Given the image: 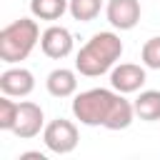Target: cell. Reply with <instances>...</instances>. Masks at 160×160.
Segmentation results:
<instances>
[{
	"mask_svg": "<svg viewBox=\"0 0 160 160\" xmlns=\"http://www.w3.org/2000/svg\"><path fill=\"white\" fill-rule=\"evenodd\" d=\"M72 115L80 125L105 130H125L138 118L135 105L115 88H90L78 92L72 98Z\"/></svg>",
	"mask_w": 160,
	"mask_h": 160,
	"instance_id": "obj_1",
	"label": "cell"
},
{
	"mask_svg": "<svg viewBox=\"0 0 160 160\" xmlns=\"http://www.w3.org/2000/svg\"><path fill=\"white\" fill-rule=\"evenodd\" d=\"M122 55V40L112 30L95 32L75 55V70L85 78H100L110 72Z\"/></svg>",
	"mask_w": 160,
	"mask_h": 160,
	"instance_id": "obj_2",
	"label": "cell"
},
{
	"mask_svg": "<svg viewBox=\"0 0 160 160\" xmlns=\"http://www.w3.org/2000/svg\"><path fill=\"white\" fill-rule=\"evenodd\" d=\"M40 25L38 18H20L12 20L10 25H5L0 30V60L8 65H18L22 62L35 45L40 42Z\"/></svg>",
	"mask_w": 160,
	"mask_h": 160,
	"instance_id": "obj_3",
	"label": "cell"
},
{
	"mask_svg": "<svg viewBox=\"0 0 160 160\" xmlns=\"http://www.w3.org/2000/svg\"><path fill=\"white\" fill-rule=\"evenodd\" d=\"M42 142L50 152L55 155H68L78 148L80 142V132H78V125L72 120H65V118H55L45 125L42 130Z\"/></svg>",
	"mask_w": 160,
	"mask_h": 160,
	"instance_id": "obj_4",
	"label": "cell"
},
{
	"mask_svg": "<svg viewBox=\"0 0 160 160\" xmlns=\"http://www.w3.org/2000/svg\"><path fill=\"white\" fill-rule=\"evenodd\" d=\"M45 130V112L38 102L32 100H22L18 108V118H15V128L12 135H18L20 140H30L35 135H40Z\"/></svg>",
	"mask_w": 160,
	"mask_h": 160,
	"instance_id": "obj_5",
	"label": "cell"
},
{
	"mask_svg": "<svg viewBox=\"0 0 160 160\" xmlns=\"http://www.w3.org/2000/svg\"><path fill=\"white\" fill-rule=\"evenodd\" d=\"M145 80H148L145 65H138V62H120L110 70V88H115L122 95L140 92Z\"/></svg>",
	"mask_w": 160,
	"mask_h": 160,
	"instance_id": "obj_6",
	"label": "cell"
},
{
	"mask_svg": "<svg viewBox=\"0 0 160 160\" xmlns=\"http://www.w3.org/2000/svg\"><path fill=\"white\" fill-rule=\"evenodd\" d=\"M35 90V75L22 68V65H12L8 70L0 72V92L10 95V98H28Z\"/></svg>",
	"mask_w": 160,
	"mask_h": 160,
	"instance_id": "obj_7",
	"label": "cell"
},
{
	"mask_svg": "<svg viewBox=\"0 0 160 160\" xmlns=\"http://www.w3.org/2000/svg\"><path fill=\"white\" fill-rule=\"evenodd\" d=\"M40 50L52 58V60H62L72 52V32L62 25H50L42 30L40 35Z\"/></svg>",
	"mask_w": 160,
	"mask_h": 160,
	"instance_id": "obj_8",
	"label": "cell"
},
{
	"mask_svg": "<svg viewBox=\"0 0 160 160\" xmlns=\"http://www.w3.org/2000/svg\"><path fill=\"white\" fill-rule=\"evenodd\" d=\"M140 0H108L105 18L115 30H132L140 22Z\"/></svg>",
	"mask_w": 160,
	"mask_h": 160,
	"instance_id": "obj_9",
	"label": "cell"
},
{
	"mask_svg": "<svg viewBox=\"0 0 160 160\" xmlns=\"http://www.w3.org/2000/svg\"><path fill=\"white\" fill-rule=\"evenodd\" d=\"M45 88L52 98H72L78 92V70L55 68L45 78Z\"/></svg>",
	"mask_w": 160,
	"mask_h": 160,
	"instance_id": "obj_10",
	"label": "cell"
},
{
	"mask_svg": "<svg viewBox=\"0 0 160 160\" xmlns=\"http://www.w3.org/2000/svg\"><path fill=\"white\" fill-rule=\"evenodd\" d=\"M135 115L145 122L160 120V90H140V95L132 100Z\"/></svg>",
	"mask_w": 160,
	"mask_h": 160,
	"instance_id": "obj_11",
	"label": "cell"
},
{
	"mask_svg": "<svg viewBox=\"0 0 160 160\" xmlns=\"http://www.w3.org/2000/svg\"><path fill=\"white\" fill-rule=\"evenodd\" d=\"M70 8V0H30V12L38 20H48L55 22L60 20Z\"/></svg>",
	"mask_w": 160,
	"mask_h": 160,
	"instance_id": "obj_12",
	"label": "cell"
},
{
	"mask_svg": "<svg viewBox=\"0 0 160 160\" xmlns=\"http://www.w3.org/2000/svg\"><path fill=\"white\" fill-rule=\"evenodd\" d=\"M100 10H102V0H70V8H68V12L80 22L95 20Z\"/></svg>",
	"mask_w": 160,
	"mask_h": 160,
	"instance_id": "obj_13",
	"label": "cell"
},
{
	"mask_svg": "<svg viewBox=\"0 0 160 160\" xmlns=\"http://www.w3.org/2000/svg\"><path fill=\"white\" fill-rule=\"evenodd\" d=\"M18 108H20V102H15L10 95L0 98V130H10L12 132L15 118H18Z\"/></svg>",
	"mask_w": 160,
	"mask_h": 160,
	"instance_id": "obj_14",
	"label": "cell"
},
{
	"mask_svg": "<svg viewBox=\"0 0 160 160\" xmlns=\"http://www.w3.org/2000/svg\"><path fill=\"white\" fill-rule=\"evenodd\" d=\"M140 60H142L145 68L160 70V35L145 40V45H142V50H140Z\"/></svg>",
	"mask_w": 160,
	"mask_h": 160,
	"instance_id": "obj_15",
	"label": "cell"
},
{
	"mask_svg": "<svg viewBox=\"0 0 160 160\" xmlns=\"http://www.w3.org/2000/svg\"><path fill=\"white\" fill-rule=\"evenodd\" d=\"M30 158L32 160H45V152H22L18 160H30Z\"/></svg>",
	"mask_w": 160,
	"mask_h": 160,
	"instance_id": "obj_16",
	"label": "cell"
}]
</instances>
